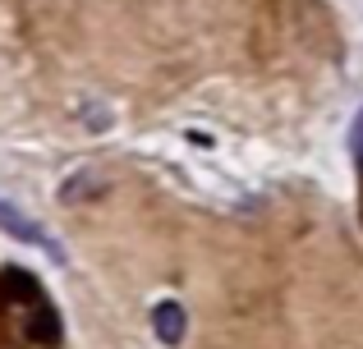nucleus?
I'll use <instances>...</instances> for the list:
<instances>
[{"label": "nucleus", "instance_id": "nucleus-1", "mask_svg": "<svg viewBox=\"0 0 363 349\" xmlns=\"http://www.w3.org/2000/svg\"><path fill=\"white\" fill-rule=\"evenodd\" d=\"M152 331H157V341H161V345H170V349H175L179 341H184V331H189L184 308H179L175 299H161V304L152 308Z\"/></svg>", "mask_w": 363, "mask_h": 349}, {"label": "nucleus", "instance_id": "nucleus-2", "mask_svg": "<svg viewBox=\"0 0 363 349\" xmlns=\"http://www.w3.org/2000/svg\"><path fill=\"white\" fill-rule=\"evenodd\" d=\"M97 175L92 171H83V175H74L69 184H60V202H79V198H88V193H97Z\"/></svg>", "mask_w": 363, "mask_h": 349}, {"label": "nucleus", "instance_id": "nucleus-3", "mask_svg": "<svg viewBox=\"0 0 363 349\" xmlns=\"http://www.w3.org/2000/svg\"><path fill=\"white\" fill-rule=\"evenodd\" d=\"M354 166H359V179H363V110L354 120Z\"/></svg>", "mask_w": 363, "mask_h": 349}, {"label": "nucleus", "instance_id": "nucleus-4", "mask_svg": "<svg viewBox=\"0 0 363 349\" xmlns=\"http://www.w3.org/2000/svg\"><path fill=\"white\" fill-rule=\"evenodd\" d=\"M189 143H194V147H212V138L198 134V129H189Z\"/></svg>", "mask_w": 363, "mask_h": 349}]
</instances>
